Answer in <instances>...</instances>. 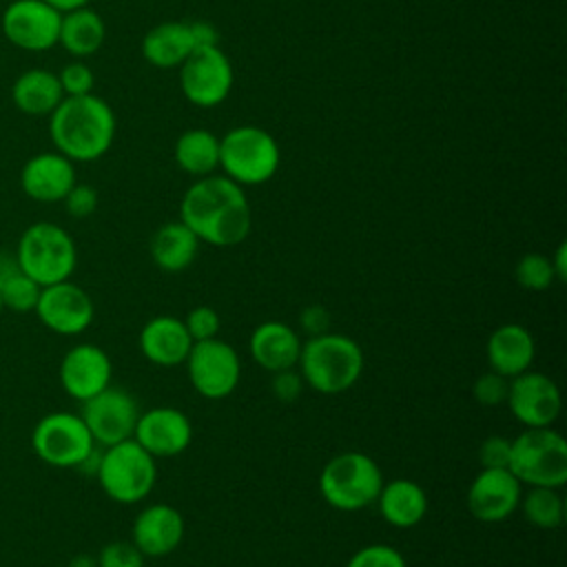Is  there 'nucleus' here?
<instances>
[{"mask_svg": "<svg viewBox=\"0 0 567 567\" xmlns=\"http://www.w3.org/2000/svg\"><path fill=\"white\" fill-rule=\"evenodd\" d=\"M179 219L199 241L215 248L241 244L252 228V213L244 186L226 175L197 177L182 197Z\"/></svg>", "mask_w": 567, "mask_h": 567, "instance_id": "nucleus-1", "label": "nucleus"}, {"mask_svg": "<svg viewBox=\"0 0 567 567\" xmlns=\"http://www.w3.org/2000/svg\"><path fill=\"white\" fill-rule=\"evenodd\" d=\"M49 135L71 162L100 159L115 140V113L102 97L66 95L49 115Z\"/></svg>", "mask_w": 567, "mask_h": 567, "instance_id": "nucleus-2", "label": "nucleus"}, {"mask_svg": "<svg viewBox=\"0 0 567 567\" xmlns=\"http://www.w3.org/2000/svg\"><path fill=\"white\" fill-rule=\"evenodd\" d=\"M361 346L341 332H323L301 343L297 370L308 388L319 394H341L350 390L363 372Z\"/></svg>", "mask_w": 567, "mask_h": 567, "instance_id": "nucleus-3", "label": "nucleus"}, {"mask_svg": "<svg viewBox=\"0 0 567 567\" xmlns=\"http://www.w3.org/2000/svg\"><path fill=\"white\" fill-rule=\"evenodd\" d=\"M13 252L20 270L40 286L71 279L78 266L73 237L53 221H35L27 226Z\"/></svg>", "mask_w": 567, "mask_h": 567, "instance_id": "nucleus-4", "label": "nucleus"}, {"mask_svg": "<svg viewBox=\"0 0 567 567\" xmlns=\"http://www.w3.org/2000/svg\"><path fill=\"white\" fill-rule=\"evenodd\" d=\"M507 470L520 485L560 489L567 483V441L551 425L525 427L512 439Z\"/></svg>", "mask_w": 567, "mask_h": 567, "instance_id": "nucleus-5", "label": "nucleus"}, {"mask_svg": "<svg viewBox=\"0 0 567 567\" xmlns=\"http://www.w3.org/2000/svg\"><path fill=\"white\" fill-rule=\"evenodd\" d=\"M383 485V472L365 452H341L332 456L319 474L323 501L339 512H361L370 507Z\"/></svg>", "mask_w": 567, "mask_h": 567, "instance_id": "nucleus-6", "label": "nucleus"}, {"mask_svg": "<svg viewBox=\"0 0 567 567\" xmlns=\"http://www.w3.org/2000/svg\"><path fill=\"white\" fill-rule=\"evenodd\" d=\"M155 461L135 439H126L102 447L95 478L111 501L133 505L153 492L157 481Z\"/></svg>", "mask_w": 567, "mask_h": 567, "instance_id": "nucleus-7", "label": "nucleus"}, {"mask_svg": "<svg viewBox=\"0 0 567 567\" xmlns=\"http://www.w3.org/2000/svg\"><path fill=\"white\" fill-rule=\"evenodd\" d=\"M277 140L259 126H235L219 140V166L239 186L266 184L279 168Z\"/></svg>", "mask_w": 567, "mask_h": 567, "instance_id": "nucleus-8", "label": "nucleus"}, {"mask_svg": "<svg viewBox=\"0 0 567 567\" xmlns=\"http://www.w3.org/2000/svg\"><path fill=\"white\" fill-rule=\"evenodd\" d=\"M31 447L35 456L51 467L78 470L97 443L80 414L49 412L35 423L31 432Z\"/></svg>", "mask_w": 567, "mask_h": 567, "instance_id": "nucleus-9", "label": "nucleus"}, {"mask_svg": "<svg viewBox=\"0 0 567 567\" xmlns=\"http://www.w3.org/2000/svg\"><path fill=\"white\" fill-rule=\"evenodd\" d=\"M184 365L193 390L213 401L230 396L241 379L237 350L219 337L195 341Z\"/></svg>", "mask_w": 567, "mask_h": 567, "instance_id": "nucleus-10", "label": "nucleus"}, {"mask_svg": "<svg viewBox=\"0 0 567 567\" xmlns=\"http://www.w3.org/2000/svg\"><path fill=\"white\" fill-rule=\"evenodd\" d=\"M179 86L184 97L202 109L221 104L233 89V66L219 47L193 49L179 64Z\"/></svg>", "mask_w": 567, "mask_h": 567, "instance_id": "nucleus-11", "label": "nucleus"}, {"mask_svg": "<svg viewBox=\"0 0 567 567\" xmlns=\"http://www.w3.org/2000/svg\"><path fill=\"white\" fill-rule=\"evenodd\" d=\"M80 416L86 423L93 441L100 447H106L133 439L140 405L128 390L109 385L95 396L82 401Z\"/></svg>", "mask_w": 567, "mask_h": 567, "instance_id": "nucleus-12", "label": "nucleus"}, {"mask_svg": "<svg viewBox=\"0 0 567 567\" xmlns=\"http://www.w3.org/2000/svg\"><path fill=\"white\" fill-rule=\"evenodd\" d=\"M62 13L44 0H13L0 18L2 35L18 49L47 51L58 44Z\"/></svg>", "mask_w": 567, "mask_h": 567, "instance_id": "nucleus-13", "label": "nucleus"}, {"mask_svg": "<svg viewBox=\"0 0 567 567\" xmlns=\"http://www.w3.org/2000/svg\"><path fill=\"white\" fill-rule=\"evenodd\" d=\"M44 328L62 337L82 334L95 317V306L89 292L71 279L42 286L38 306L33 310Z\"/></svg>", "mask_w": 567, "mask_h": 567, "instance_id": "nucleus-14", "label": "nucleus"}, {"mask_svg": "<svg viewBox=\"0 0 567 567\" xmlns=\"http://www.w3.org/2000/svg\"><path fill=\"white\" fill-rule=\"evenodd\" d=\"M505 405L525 427H549L560 416L563 399L551 377L529 368L523 374L509 379Z\"/></svg>", "mask_w": 567, "mask_h": 567, "instance_id": "nucleus-15", "label": "nucleus"}, {"mask_svg": "<svg viewBox=\"0 0 567 567\" xmlns=\"http://www.w3.org/2000/svg\"><path fill=\"white\" fill-rule=\"evenodd\" d=\"M133 439L153 458H173L190 445L193 423L182 410L171 405H157L140 412Z\"/></svg>", "mask_w": 567, "mask_h": 567, "instance_id": "nucleus-16", "label": "nucleus"}, {"mask_svg": "<svg viewBox=\"0 0 567 567\" xmlns=\"http://www.w3.org/2000/svg\"><path fill=\"white\" fill-rule=\"evenodd\" d=\"M58 374L62 390L82 403L111 385L113 363L100 346L78 343L64 352Z\"/></svg>", "mask_w": 567, "mask_h": 567, "instance_id": "nucleus-17", "label": "nucleus"}, {"mask_svg": "<svg viewBox=\"0 0 567 567\" xmlns=\"http://www.w3.org/2000/svg\"><path fill=\"white\" fill-rule=\"evenodd\" d=\"M523 485L509 470H481L467 487V509L481 523L509 518L520 503Z\"/></svg>", "mask_w": 567, "mask_h": 567, "instance_id": "nucleus-18", "label": "nucleus"}, {"mask_svg": "<svg viewBox=\"0 0 567 567\" xmlns=\"http://www.w3.org/2000/svg\"><path fill=\"white\" fill-rule=\"evenodd\" d=\"M184 516L168 503L146 505L133 520L131 543L144 558H162L179 547L184 540Z\"/></svg>", "mask_w": 567, "mask_h": 567, "instance_id": "nucleus-19", "label": "nucleus"}, {"mask_svg": "<svg viewBox=\"0 0 567 567\" xmlns=\"http://www.w3.org/2000/svg\"><path fill=\"white\" fill-rule=\"evenodd\" d=\"M75 184V166L58 151L29 157L20 171L22 193L40 204H55L66 197Z\"/></svg>", "mask_w": 567, "mask_h": 567, "instance_id": "nucleus-20", "label": "nucleus"}, {"mask_svg": "<svg viewBox=\"0 0 567 567\" xmlns=\"http://www.w3.org/2000/svg\"><path fill=\"white\" fill-rule=\"evenodd\" d=\"M193 348V339L182 319L159 315L140 330V352L159 368L182 365Z\"/></svg>", "mask_w": 567, "mask_h": 567, "instance_id": "nucleus-21", "label": "nucleus"}, {"mask_svg": "<svg viewBox=\"0 0 567 567\" xmlns=\"http://www.w3.org/2000/svg\"><path fill=\"white\" fill-rule=\"evenodd\" d=\"M489 370L514 379L532 368L536 357V341L520 323H503L492 330L485 343Z\"/></svg>", "mask_w": 567, "mask_h": 567, "instance_id": "nucleus-22", "label": "nucleus"}, {"mask_svg": "<svg viewBox=\"0 0 567 567\" xmlns=\"http://www.w3.org/2000/svg\"><path fill=\"white\" fill-rule=\"evenodd\" d=\"M301 337L299 332L284 321H261L255 326L248 339L250 354L255 363L264 370L279 372L288 368H297L301 354Z\"/></svg>", "mask_w": 567, "mask_h": 567, "instance_id": "nucleus-23", "label": "nucleus"}, {"mask_svg": "<svg viewBox=\"0 0 567 567\" xmlns=\"http://www.w3.org/2000/svg\"><path fill=\"white\" fill-rule=\"evenodd\" d=\"M374 503L381 518L399 529L416 527L427 514V494L416 481L410 478L383 481Z\"/></svg>", "mask_w": 567, "mask_h": 567, "instance_id": "nucleus-24", "label": "nucleus"}, {"mask_svg": "<svg viewBox=\"0 0 567 567\" xmlns=\"http://www.w3.org/2000/svg\"><path fill=\"white\" fill-rule=\"evenodd\" d=\"M199 239L195 233L179 219V221H166L162 224L148 244V252L153 264L164 272H182L186 270L197 252H199Z\"/></svg>", "mask_w": 567, "mask_h": 567, "instance_id": "nucleus-25", "label": "nucleus"}, {"mask_svg": "<svg viewBox=\"0 0 567 567\" xmlns=\"http://www.w3.org/2000/svg\"><path fill=\"white\" fill-rule=\"evenodd\" d=\"M62 97L64 91L58 73L49 69H27L11 84V100L16 109L27 115H51Z\"/></svg>", "mask_w": 567, "mask_h": 567, "instance_id": "nucleus-26", "label": "nucleus"}, {"mask_svg": "<svg viewBox=\"0 0 567 567\" xmlns=\"http://www.w3.org/2000/svg\"><path fill=\"white\" fill-rule=\"evenodd\" d=\"M104 38H106L104 20L89 4L62 13L58 44H62V49L73 58L82 60L97 53L100 47L104 44Z\"/></svg>", "mask_w": 567, "mask_h": 567, "instance_id": "nucleus-27", "label": "nucleus"}, {"mask_svg": "<svg viewBox=\"0 0 567 567\" xmlns=\"http://www.w3.org/2000/svg\"><path fill=\"white\" fill-rule=\"evenodd\" d=\"M193 49L188 22H162L142 38V55L157 69L179 66Z\"/></svg>", "mask_w": 567, "mask_h": 567, "instance_id": "nucleus-28", "label": "nucleus"}, {"mask_svg": "<svg viewBox=\"0 0 567 567\" xmlns=\"http://www.w3.org/2000/svg\"><path fill=\"white\" fill-rule=\"evenodd\" d=\"M177 166L193 175L206 177L219 166V137L206 128H188L175 142Z\"/></svg>", "mask_w": 567, "mask_h": 567, "instance_id": "nucleus-29", "label": "nucleus"}, {"mask_svg": "<svg viewBox=\"0 0 567 567\" xmlns=\"http://www.w3.org/2000/svg\"><path fill=\"white\" fill-rule=\"evenodd\" d=\"M518 509L538 529H558L565 523V501L554 487H529L520 494Z\"/></svg>", "mask_w": 567, "mask_h": 567, "instance_id": "nucleus-30", "label": "nucleus"}, {"mask_svg": "<svg viewBox=\"0 0 567 567\" xmlns=\"http://www.w3.org/2000/svg\"><path fill=\"white\" fill-rule=\"evenodd\" d=\"M514 279L529 292H543L556 281L551 261L543 252H525L514 266Z\"/></svg>", "mask_w": 567, "mask_h": 567, "instance_id": "nucleus-31", "label": "nucleus"}, {"mask_svg": "<svg viewBox=\"0 0 567 567\" xmlns=\"http://www.w3.org/2000/svg\"><path fill=\"white\" fill-rule=\"evenodd\" d=\"M40 292H42V286L20 270L18 275H13L9 281H4L0 286L2 308L11 310V312H18V315L33 312L35 306H38Z\"/></svg>", "mask_w": 567, "mask_h": 567, "instance_id": "nucleus-32", "label": "nucleus"}, {"mask_svg": "<svg viewBox=\"0 0 567 567\" xmlns=\"http://www.w3.org/2000/svg\"><path fill=\"white\" fill-rule=\"evenodd\" d=\"M507 392H509V379L487 370L481 377H476V381L472 383V396L476 403L485 405V408H496L503 405L507 401Z\"/></svg>", "mask_w": 567, "mask_h": 567, "instance_id": "nucleus-33", "label": "nucleus"}, {"mask_svg": "<svg viewBox=\"0 0 567 567\" xmlns=\"http://www.w3.org/2000/svg\"><path fill=\"white\" fill-rule=\"evenodd\" d=\"M346 567H408V565L399 549L383 543H372L354 551Z\"/></svg>", "mask_w": 567, "mask_h": 567, "instance_id": "nucleus-34", "label": "nucleus"}, {"mask_svg": "<svg viewBox=\"0 0 567 567\" xmlns=\"http://www.w3.org/2000/svg\"><path fill=\"white\" fill-rule=\"evenodd\" d=\"M95 558L97 567H144V554L131 540H111Z\"/></svg>", "mask_w": 567, "mask_h": 567, "instance_id": "nucleus-35", "label": "nucleus"}, {"mask_svg": "<svg viewBox=\"0 0 567 567\" xmlns=\"http://www.w3.org/2000/svg\"><path fill=\"white\" fill-rule=\"evenodd\" d=\"M182 321H184L193 343L217 337L219 328H221V319H219L217 310L210 308V306H195V308H190L188 315Z\"/></svg>", "mask_w": 567, "mask_h": 567, "instance_id": "nucleus-36", "label": "nucleus"}, {"mask_svg": "<svg viewBox=\"0 0 567 567\" xmlns=\"http://www.w3.org/2000/svg\"><path fill=\"white\" fill-rule=\"evenodd\" d=\"M58 80H60V86H62V91H64V97H66V95H86V93H93V84H95L93 71H91L82 60H75V62L64 64L62 71L58 73Z\"/></svg>", "mask_w": 567, "mask_h": 567, "instance_id": "nucleus-37", "label": "nucleus"}, {"mask_svg": "<svg viewBox=\"0 0 567 567\" xmlns=\"http://www.w3.org/2000/svg\"><path fill=\"white\" fill-rule=\"evenodd\" d=\"M512 454V439L492 434L478 445V463L483 470H507Z\"/></svg>", "mask_w": 567, "mask_h": 567, "instance_id": "nucleus-38", "label": "nucleus"}, {"mask_svg": "<svg viewBox=\"0 0 567 567\" xmlns=\"http://www.w3.org/2000/svg\"><path fill=\"white\" fill-rule=\"evenodd\" d=\"M66 213L75 219H84L89 215L95 213L97 208V190L89 184H73V188L66 193V197L62 199Z\"/></svg>", "mask_w": 567, "mask_h": 567, "instance_id": "nucleus-39", "label": "nucleus"}, {"mask_svg": "<svg viewBox=\"0 0 567 567\" xmlns=\"http://www.w3.org/2000/svg\"><path fill=\"white\" fill-rule=\"evenodd\" d=\"M303 379L299 374L297 368H288V370H279L272 372V381H270V390L275 394L277 401L281 403H295L301 392H303Z\"/></svg>", "mask_w": 567, "mask_h": 567, "instance_id": "nucleus-40", "label": "nucleus"}, {"mask_svg": "<svg viewBox=\"0 0 567 567\" xmlns=\"http://www.w3.org/2000/svg\"><path fill=\"white\" fill-rule=\"evenodd\" d=\"M330 323H332V317H330L328 308L321 303H310V306L301 308V312H299V328L308 337L330 332Z\"/></svg>", "mask_w": 567, "mask_h": 567, "instance_id": "nucleus-41", "label": "nucleus"}, {"mask_svg": "<svg viewBox=\"0 0 567 567\" xmlns=\"http://www.w3.org/2000/svg\"><path fill=\"white\" fill-rule=\"evenodd\" d=\"M190 38L195 49H206V47H219V33L210 22H190Z\"/></svg>", "mask_w": 567, "mask_h": 567, "instance_id": "nucleus-42", "label": "nucleus"}, {"mask_svg": "<svg viewBox=\"0 0 567 567\" xmlns=\"http://www.w3.org/2000/svg\"><path fill=\"white\" fill-rule=\"evenodd\" d=\"M551 268H554V277L556 281H567V244L560 241L556 252L549 257Z\"/></svg>", "mask_w": 567, "mask_h": 567, "instance_id": "nucleus-43", "label": "nucleus"}, {"mask_svg": "<svg viewBox=\"0 0 567 567\" xmlns=\"http://www.w3.org/2000/svg\"><path fill=\"white\" fill-rule=\"evenodd\" d=\"M20 272V266H18V259H16V252H9V250H0V286L4 281H9L13 275Z\"/></svg>", "mask_w": 567, "mask_h": 567, "instance_id": "nucleus-44", "label": "nucleus"}, {"mask_svg": "<svg viewBox=\"0 0 567 567\" xmlns=\"http://www.w3.org/2000/svg\"><path fill=\"white\" fill-rule=\"evenodd\" d=\"M47 4H51L53 9H58L60 13H66V11H73V9H80V7H86L89 0H44Z\"/></svg>", "mask_w": 567, "mask_h": 567, "instance_id": "nucleus-45", "label": "nucleus"}, {"mask_svg": "<svg viewBox=\"0 0 567 567\" xmlns=\"http://www.w3.org/2000/svg\"><path fill=\"white\" fill-rule=\"evenodd\" d=\"M69 567H97V558L91 554H78L71 558Z\"/></svg>", "mask_w": 567, "mask_h": 567, "instance_id": "nucleus-46", "label": "nucleus"}, {"mask_svg": "<svg viewBox=\"0 0 567 567\" xmlns=\"http://www.w3.org/2000/svg\"><path fill=\"white\" fill-rule=\"evenodd\" d=\"M2 310H4V308H2V299H0V312H2Z\"/></svg>", "mask_w": 567, "mask_h": 567, "instance_id": "nucleus-47", "label": "nucleus"}]
</instances>
